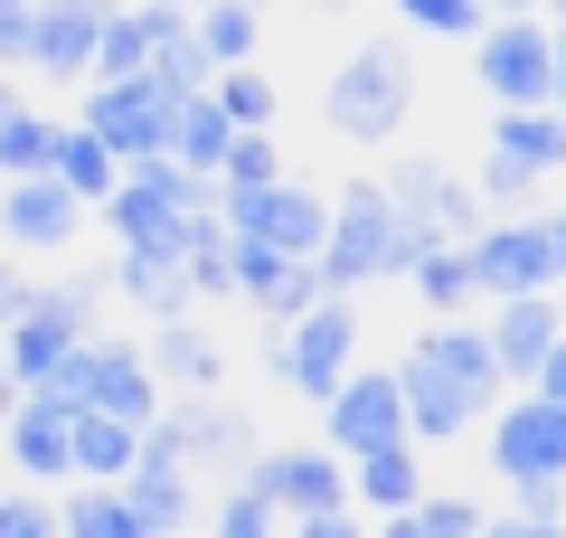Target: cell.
I'll return each mask as SVG.
<instances>
[{
  "label": "cell",
  "mask_w": 566,
  "mask_h": 538,
  "mask_svg": "<svg viewBox=\"0 0 566 538\" xmlns=\"http://www.w3.org/2000/svg\"><path fill=\"white\" fill-rule=\"evenodd\" d=\"M218 227L283 265H322V237H331V199L303 189V179H274V189H245V199H218Z\"/></svg>",
  "instance_id": "obj_7"
},
{
  "label": "cell",
  "mask_w": 566,
  "mask_h": 538,
  "mask_svg": "<svg viewBox=\"0 0 566 538\" xmlns=\"http://www.w3.org/2000/svg\"><path fill=\"white\" fill-rule=\"evenodd\" d=\"M416 500H424V463H416V444L349 463V510H378V519H397V510H416Z\"/></svg>",
  "instance_id": "obj_26"
},
{
  "label": "cell",
  "mask_w": 566,
  "mask_h": 538,
  "mask_svg": "<svg viewBox=\"0 0 566 538\" xmlns=\"http://www.w3.org/2000/svg\"><path fill=\"white\" fill-rule=\"evenodd\" d=\"M463 256H472L482 302H538V293H557V283H566L557 246H547V218H491Z\"/></svg>",
  "instance_id": "obj_9"
},
{
  "label": "cell",
  "mask_w": 566,
  "mask_h": 538,
  "mask_svg": "<svg viewBox=\"0 0 566 538\" xmlns=\"http://www.w3.org/2000/svg\"><path fill=\"white\" fill-rule=\"evenodd\" d=\"M491 152L520 161L528 179L566 170V114H547V104H528V114H501V123H491Z\"/></svg>",
  "instance_id": "obj_30"
},
{
  "label": "cell",
  "mask_w": 566,
  "mask_h": 538,
  "mask_svg": "<svg viewBox=\"0 0 566 538\" xmlns=\"http://www.w3.org/2000/svg\"><path fill=\"white\" fill-rule=\"evenodd\" d=\"M472 199H482V218H538V179H528L520 161L482 152L472 161Z\"/></svg>",
  "instance_id": "obj_35"
},
{
  "label": "cell",
  "mask_w": 566,
  "mask_h": 538,
  "mask_svg": "<svg viewBox=\"0 0 566 538\" xmlns=\"http://www.w3.org/2000/svg\"><path fill=\"white\" fill-rule=\"evenodd\" d=\"M274 179H283V152H274V133H237V142H227V161H218V199L274 189Z\"/></svg>",
  "instance_id": "obj_36"
},
{
  "label": "cell",
  "mask_w": 566,
  "mask_h": 538,
  "mask_svg": "<svg viewBox=\"0 0 566 538\" xmlns=\"http://www.w3.org/2000/svg\"><path fill=\"white\" fill-rule=\"evenodd\" d=\"M538 10H547V0H538Z\"/></svg>",
  "instance_id": "obj_58"
},
{
  "label": "cell",
  "mask_w": 566,
  "mask_h": 538,
  "mask_svg": "<svg viewBox=\"0 0 566 538\" xmlns=\"http://www.w3.org/2000/svg\"><path fill=\"white\" fill-rule=\"evenodd\" d=\"M208 208H218V189L189 179L180 161H133L95 218L114 227V246H170V237H180V218H208Z\"/></svg>",
  "instance_id": "obj_4"
},
{
  "label": "cell",
  "mask_w": 566,
  "mask_h": 538,
  "mask_svg": "<svg viewBox=\"0 0 566 538\" xmlns=\"http://www.w3.org/2000/svg\"><path fill=\"white\" fill-rule=\"evenodd\" d=\"M312 10H340V0H312Z\"/></svg>",
  "instance_id": "obj_54"
},
{
  "label": "cell",
  "mask_w": 566,
  "mask_h": 538,
  "mask_svg": "<svg viewBox=\"0 0 566 538\" xmlns=\"http://www.w3.org/2000/svg\"><path fill=\"white\" fill-rule=\"evenodd\" d=\"M397 275V208H387L378 179H349L331 199V237H322V283L331 293H359V283H387Z\"/></svg>",
  "instance_id": "obj_5"
},
{
  "label": "cell",
  "mask_w": 566,
  "mask_h": 538,
  "mask_svg": "<svg viewBox=\"0 0 566 538\" xmlns=\"http://www.w3.org/2000/svg\"><path fill=\"white\" fill-rule=\"evenodd\" d=\"M406 444V397H397V369H349L322 406V454L368 463V454H397Z\"/></svg>",
  "instance_id": "obj_10"
},
{
  "label": "cell",
  "mask_w": 566,
  "mask_h": 538,
  "mask_svg": "<svg viewBox=\"0 0 566 538\" xmlns=\"http://www.w3.org/2000/svg\"><path fill=\"white\" fill-rule=\"evenodd\" d=\"M482 340H491V359H501V379H538V359L566 340V302H557V293H538V302H491Z\"/></svg>",
  "instance_id": "obj_20"
},
{
  "label": "cell",
  "mask_w": 566,
  "mask_h": 538,
  "mask_svg": "<svg viewBox=\"0 0 566 538\" xmlns=\"http://www.w3.org/2000/svg\"><path fill=\"white\" fill-rule=\"evenodd\" d=\"M0 538H57V500H39V492H0Z\"/></svg>",
  "instance_id": "obj_41"
},
{
  "label": "cell",
  "mask_w": 566,
  "mask_h": 538,
  "mask_svg": "<svg viewBox=\"0 0 566 538\" xmlns=\"http://www.w3.org/2000/svg\"><path fill=\"white\" fill-rule=\"evenodd\" d=\"M189 39H199V58L218 66H255V39H264V10L255 0H208V10H189Z\"/></svg>",
  "instance_id": "obj_28"
},
{
  "label": "cell",
  "mask_w": 566,
  "mask_h": 538,
  "mask_svg": "<svg viewBox=\"0 0 566 538\" xmlns=\"http://www.w3.org/2000/svg\"><path fill=\"white\" fill-rule=\"evenodd\" d=\"M283 538H368V519L359 510H331V519H293Z\"/></svg>",
  "instance_id": "obj_45"
},
{
  "label": "cell",
  "mask_w": 566,
  "mask_h": 538,
  "mask_svg": "<svg viewBox=\"0 0 566 538\" xmlns=\"http://www.w3.org/2000/svg\"><path fill=\"white\" fill-rule=\"evenodd\" d=\"M170 435H180L189 482H199V473H227V482H237L245 463L264 454V444H255V416L227 406V397H180V406H170Z\"/></svg>",
  "instance_id": "obj_15"
},
{
  "label": "cell",
  "mask_w": 566,
  "mask_h": 538,
  "mask_svg": "<svg viewBox=\"0 0 566 538\" xmlns=\"http://www.w3.org/2000/svg\"><path fill=\"white\" fill-rule=\"evenodd\" d=\"M416 359L434 369L444 387H463V406L472 416H501V359H491V340H482V321H434V331L416 340Z\"/></svg>",
  "instance_id": "obj_19"
},
{
  "label": "cell",
  "mask_w": 566,
  "mask_h": 538,
  "mask_svg": "<svg viewBox=\"0 0 566 538\" xmlns=\"http://www.w3.org/2000/svg\"><path fill=\"white\" fill-rule=\"evenodd\" d=\"M142 435L114 416H76V435H66V473L85 482V492H123V473H133Z\"/></svg>",
  "instance_id": "obj_25"
},
{
  "label": "cell",
  "mask_w": 566,
  "mask_h": 538,
  "mask_svg": "<svg viewBox=\"0 0 566 538\" xmlns=\"http://www.w3.org/2000/svg\"><path fill=\"white\" fill-rule=\"evenodd\" d=\"M557 218H566V208H557Z\"/></svg>",
  "instance_id": "obj_59"
},
{
  "label": "cell",
  "mask_w": 566,
  "mask_h": 538,
  "mask_svg": "<svg viewBox=\"0 0 566 538\" xmlns=\"http://www.w3.org/2000/svg\"><path fill=\"white\" fill-rule=\"evenodd\" d=\"M48 161H57V123L29 104V114L0 133V179H48Z\"/></svg>",
  "instance_id": "obj_37"
},
{
  "label": "cell",
  "mask_w": 566,
  "mask_h": 538,
  "mask_svg": "<svg viewBox=\"0 0 566 538\" xmlns=\"http://www.w3.org/2000/svg\"><path fill=\"white\" fill-rule=\"evenodd\" d=\"M557 302H566V283H557Z\"/></svg>",
  "instance_id": "obj_57"
},
{
  "label": "cell",
  "mask_w": 566,
  "mask_h": 538,
  "mask_svg": "<svg viewBox=\"0 0 566 538\" xmlns=\"http://www.w3.org/2000/svg\"><path fill=\"white\" fill-rule=\"evenodd\" d=\"M368 538H434V529H424V510H397V519H378Z\"/></svg>",
  "instance_id": "obj_47"
},
{
  "label": "cell",
  "mask_w": 566,
  "mask_h": 538,
  "mask_svg": "<svg viewBox=\"0 0 566 538\" xmlns=\"http://www.w3.org/2000/svg\"><path fill=\"white\" fill-rule=\"evenodd\" d=\"M547 66H557V29L547 20H491L482 39H472V76H482V95L501 104V114L547 104Z\"/></svg>",
  "instance_id": "obj_12"
},
{
  "label": "cell",
  "mask_w": 566,
  "mask_h": 538,
  "mask_svg": "<svg viewBox=\"0 0 566 538\" xmlns=\"http://www.w3.org/2000/svg\"><path fill=\"white\" fill-rule=\"evenodd\" d=\"M227 142H237V123H227L208 95H189L180 114H170V152H161V161H180L189 179H208V189H218V161H227Z\"/></svg>",
  "instance_id": "obj_29"
},
{
  "label": "cell",
  "mask_w": 566,
  "mask_h": 538,
  "mask_svg": "<svg viewBox=\"0 0 566 538\" xmlns=\"http://www.w3.org/2000/svg\"><path fill=\"white\" fill-rule=\"evenodd\" d=\"M378 189H387V208H397V218L434 227L444 246H472V237L491 227V218H482V199H472V179L453 170V161H434V152H406L397 170L378 179Z\"/></svg>",
  "instance_id": "obj_13"
},
{
  "label": "cell",
  "mask_w": 566,
  "mask_h": 538,
  "mask_svg": "<svg viewBox=\"0 0 566 538\" xmlns=\"http://www.w3.org/2000/svg\"><path fill=\"white\" fill-rule=\"evenodd\" d=\"M510 519H566V482H520Z\"/></svg>",
  "instance_id": "obj_44"
},
{
  "label": "cell",
  "mask_w": 566,
  "mask_h": 538,
  "mask_svg": "<svg viewBox=\"0 0 566 538\" xmlns=\"http://www.w3.org/2000/svg\"><path fill=\"white\" fill-rule=\"evenodd\" d=\"M264 350H274V379L303 406H331V387L359 369V312L349 302H312L293 331H264Z\"/></svg>",
  "instance_id": "obj_6"
},
{
  "label": "cell",
  "mask_w": 566,
  "mask_h": 538,
  "mask_svg": "<svg viewBox=\"0 0 566 538\" xmlns=\"http://www.w3.org/2000/svg\"><path fill=\"white\" fill-rule=\"evenodd\" d=\"M29 10H39V0H0V76L29 66Z\"/></svg>",
  "instance_id": "obj_43"
},
{
  "label": "cell",
  "mask_w": 566,
  "mask_h": 538,
  "mask_svg": "<svg viewBox=\"0 0 566 538\" xmlns=\"http://www.w3.org/2000/svg\"><path fill=\"white\" fill-rule=\"evenodd\" d=\"M528 397H547V406H566V340H557V350L538 359V379H528Z\"/></svg>",
  "instance_id": "obj_46"
},
{
  "label": "cell",
  "mask_w": 566,
  "mask_h": 538,
  "mask_svg": "<svg viewBox=\"0 0 566 538\" xmlns=\"http://www.w3.org/2000/svg\"><path fill=\"white\" fill-rule=\"evenodd\" d=\"M227 256H237V237L218 227V208H208V218H180V237H170V265H180L189 302H227Z\"/></svg>",
  "instance_id": "obj_27"
},
{
  "label": "cell",
  "mask_w": 566,
  "mask_h": 538,
  "mask_svg": "<svg viewBox=\"0 0 566 538\" xmlns=\"http://www.w3.org/2000/svg\"><path fill=\"white\" fill-rule=\"evenodd\" d=\"M57 538H151V529L123 510V492H85L76 482V492L57 500Z\"/></svg>",
  "instance_id": "obj_33"
},
{
  "label": "cell",
  "mask_w": 566,
  "mask_h": 538,
  "mask_svg": "<svg viewBox=\"0 0 566 538\" xmlns=\"http://www.w3.org/2000/svg\"><path fill=\"white\" fill-rule=\"evenodd\" d=\"M114 293L133 302V312H151V331H161V321H189V283H180V265H170V246H123Z\"/></svg>",
  "instance_id": "obj_24"
},
{
  "label": "cell",
  "mask_w": 566,
  "mask_h": 538,
  "mask_svg": "<svg viewBox=\"0 0 566 538\" xmlns=\"http://www.w3.org/2000/svg\"><path fill=\"white\" fill-rule=\"evenodd\" d=\"M10 406H20V387H10V369H0V416H10Z\"/></svg>",
  "instance_id": "obj_52"
},
{
  "label": "cell",
  "mask_w": 566,
  "mask_h": 538,
  "mask_svg": "<svg viewBox=\"0 0 566 538\" xmlns=\"http://www.w3.org/2000/svg\"><path fill=\"white\" fill-rule=\"evenodd\" d=\"M66 435H76V406H66V397H20L10 416H0V454L20 463V482L39 500L57 492V482H76V473H66Z\"/></svg>",
  "instance_id": "obj_16"
},
{
  "label": "cell",
  "mask_w": 566,
  "mask_h": 538,
  "mask_svg": "<svg viewBox=\"0 0 566 538\" xmlns=\"http://www.w3.org/2000/svg\"><path fill=\"white\" fill-rule=\"evenodd\" d=\"M180 10H208V0H180Z\"/></svg>",
  "instance_id": "obj_56"
},
{
  "label": "cell",
  "mask_w": 566,
  "mask_h": 538,
  "mask_svg": "<svg viewBox=\"0 0 566 538\" xmlns=\"http://www.w3.org/2000/svg\"><path fill=\"white\" fill-rule=\"evenodd\" d=\"M482 538H520V519H510V510H491V519H482Z\"/></svg>",
  "instance_id": "obj_50"
},
{
  "label": "cell",
  "mask_w": 566,
  "mask_h": 538,
  "mask_svg": "<svg viewBox=\"0 0 566 538\" xmlns=\"http://www.w3.org/2000/svg\"><path fill=\"white\" fill-rule=\"evenodd\" d=\"M199 538H283V519L264 510L255 492H237V482H227V492L199 510Z\"/></svg>",
  "instance_id": "obj_38"
},
{
  "label": "cell",
  "mask_w": 566,
  "mask_h": 538,
  "mask_svg": "<svg viewBox=\"0 0 566 538\" xmlns=\"http://www.w3.org/2000/svg\"><path fill=\"white\" fill-rule=\"evenodd\" d=\"M104 10H133V0H104Z\"/></svg>",
  "instance_id": "obj_55"
},
{
  "label": "cell",
  "mask_w": 566,
  "mask_h": 538,
  "mask_svg": "<svg viewBox=\"0 0 566 538\" xmlns=\"http://www.w3.org/2000/svg\"><path fill=\"white\" fill-rule=\"evenodd\" d=\"M76 227L85 208L57 179H0V256H57V246H76Z\"/></svg>",
  "instance_id": "obj_17"
},
{
  "label": "cell",
  "mask_w": 566,
  "mask_h": 538,
  "mask_svg": "<svg viewBox=\"0 0 566 538\" xmlns=\"http://www.w3.org/2000/svg\"><path fill=\"white\" fill-rule=\"evenodd\" d=\"M142 359H151V379H161V397H170V387H180V397H218V369H227V350H218V340L199 331V321H161Z\"/></svg>",
  "instance_id": "obj_21"
},
{
  "label": "cell",
  "mask_w": 566,
  "mask_h": 538,
  "mask_svg": "<svg viewBox=\"0 0 566 538\" xmlns=\"http://www.w3.org/2000/svg\"><path fill=\"white\" fill-rule=\"evenodd\" d=\"M39 397H66L76 416H114V425H133V435L170 406V397H161V379H151V359H142L133 340H104V331L85 340L76 359H66V379H57V387H39Z\"/></svg>",
  "instance_id": "obj_3"
},
{
  "label": "cell",
  "mask_w": 566,
  "mask_h": 538,
  "mask_svg": "<svg viewBox=\"0 0 566 538\" xmlns=\"http://www.w3.org/2000/svg\"><path fill=\"white\" fill-rule=\"evenodd\" d=\"M547 114H566V39H557V66H547Z\"/></svg>",
  "instance_id": "obj_48"
},
{
  "label": "cell",
  "mask_w": 566,
  "mask_h": 538,
  "mask_svg": "<svg viewBox=\"0 0 566 538\" xmlns=\"http://www.w3.org/2000/svg\"><path fill=\"white\" fill-rule=\"evenodd\" d=\"M406 114H416V58H406L397 39H359L331 66L322 123L340 142H387V133H406Z\"/></svg>",
  "instance_id": "obj_2"
},
{
  "label": "cell",
  "mask_w": 566,
  "mask_h": 538,
  "mask_svg": "<svg viewBox=\"0 0 566 538\" xmlns=\"http://www.w3.org/2000/svg\"><path fill=\"white\" fill-rule=\"evenodd\" d=\"M387 10H397L406 29H416V39H482V0H387Z\"/></svg>",
  "instance_id": "obj_39"
},
{
  "label": "cell",
  "mask_w": 566,
  "mask_h": 538,
  "mask_svg": "<svg viewBox=\"0 0 566 538\" xmlns=\"http://www.w3.org/2000/svg\"><path fill=\"white\" fill-rule=\"evenodd\" d=\"M208 104H218L237 133H274V76H264V66H227V76H208Z\"/></svg>",
  "instance_id": "obj_34"
},
{
  "label": "cell",
  "mask_w": 566,
  "mask_h": 538,
  "mask_svg": "<svg viewBox=\"0 0 566 538\" xmlns=\"http://www.w3.org/2000/svg\"><path fill=\"white\" fill-rule=\"evenodd\" d=\"M416 510H424V529H434V538H482V519H491L472 492H424Z\"/></svg>",
  "instance_id": "obj_40"
},
{
  "label": "cell",
  "mask_w": 566,
  "mask_h": 538,
  "mask_svg": "<svg viewBox=\"0 0 566 538\" xmlns=\"http://www.w3.org/2000/svg\"><path fill=\"white\" fill-rule=\"evenodd\" d=\"M95 302H104L95 275H66V283H39L29 321H10V331H0V369H10V387H20V397H39V387L66 379V359L95 340Z\"/></svg>",
  "instance_id": "obj_1"
},
{
  "label": "cell",
  "mask_w": 566,
  "mask_h": 538,
  "mask_svg": "<svg viewBox=\"0 0 566 538\" xmlns=\"http://www.w3.org/2000/svg\"><path fill=\"white\" fill-rule=\"evenodd\" d=\"M547 29H557V39H566V0H547Z\"/></svg>",
  "instance_id": "obj_53"
},
{
  "label": "cell",
  "mask_w": 566,
  "mask_h": 538,
  "mask_svg": "<svg viewBox=\"0 0 566 538\" xmlns=\"http://www.w3.org/2000/svg\"><path fill=\"white\" fill-rule=\"evenodd\" d=\"M520 538H566V519H520Z\"/></svg>",
  "instance_id": "obj_51"
},
{
  "label": "cell",
  "mask_w": 566,
  "mask_h": 538,
  "mask_svg": "<svg viewBox=\"0 0 566 538\" xmlns=\"http://www.w3.org/2000/svg\"><path fill=\"white\" fill-rule=\"evenodd\" d=\"M397 397H406V444H453L472 425V406H463V387H444L434 369H424L416 350L397 359Z\"/></svg>",
  "instance_id": "obj_22"
},
{
  "label": "cell",
  "mask_w": 566,
  "mask_h": 538,
  "mask_svg": "<svg viewBox=\"0 0 566 538\" xmlns=\"http://www.w3.org/2000/svg\"><path fill=\"white\" fill-rule=\"evenodd\" d=\"M29 114V95H20V85H10V76H0V133H10V123H20Z\"/></svg>",
  "instance_id": "obj_49"
},
{
  "label": "cell",
  "mask_w": 566,
  "mask_h": 538,
  "mask_svg": "<svg viewBox=\"0 0 566 538\" xmlns=\"http://www.w3.org/2000/svg\"><path fill=\"white\" fill-rule=\"evenodd\" d=\"M95 39H104V0H39L29 10V66L48 85H85Z\"/></svg>",
  "instance_id": "obj_18"
},
{
  "label": "cell",
  "mask_w": 566,
  "mask_h": 538,
  "mask_svg": "<svg viewBox=\"0 0 566 538\" xmlns=\"http://www.w3.org/2000/svg\"><path fill=\"white\" fill-rule=\"evenodd\" d=\"M123 510H133L151 538H199V482L133 463V473H123Z\"/></svg>",
  "instance_id": "obj_23"
},
{
  "label": "cell",
  "mask_w": 566,
  "mask_h": 538,
  "mask_svg": "<svg viewBox=\"0 0 566 538\" xmlns=\"http://www.w3.org/2000/svg\"><path fill=\"white\" fill-rule=\"evenodd\" d=\"M491 463H501V482L520 492V482H566V406L547 397H501V416H491Z\"/></svg>",
  "instance_id": "obj_14"
},
{
  "label": "cell",
  "mask_w": 566,
  "mask_h": 538,
  "mask_svg": "<svg viewBox=\"0 0 566 538\" xmlns=\"http://www.w3.org/2000/svg\"><path fill=\"white\" fill-rule=\"evenodd\" d=\"M406 283L424 293V312H434V321H463V302H482V283H472V256H463V246H434V256H424Z\"/></svg>",
  "instance_id": "obj_32"
},
{
  "label": "cell",
  "mask_w": 566,
  "mask_h": 538,
  "mask_svg": "<svg viewBox=\"0 0 566 538\" xmlns=\"http://www.w3.org/2000/svg\"><path fill=\"white\" fill-rule=\"evenodd\" d=\"M237 492H255L264 510L293 529V519H331V510H349V463L322 454V444H264V454L237 473Z\"/></svg>",
  "instance_id": "obj_8"
},
{
  "label": "cell",
  "mask_w": 566,
  "mask_h": 538,
  "mask_svg": "<svg viewBox=\"0 0 566 538\" xmlns=\"http://www.w3.org/2000/svg\"><path fill=\"white\" fill-rule=\"evenodd\" d=\"M48 179H57V189H66V199H76V208H104V199H114V152H104V142L95 133H76V123H57V161H48Z\"/></svg>",
  "instance_id": "obj_31"
},
{
  "label": "cell",
  "mask_w": 566,
  "mask_h": 538,
  "mask_svg": "<svg viewBox=\"0 0 566 538\" xmlns=\"http://www.w3.org/2000/svg\"><path fill=\"white\" fill-rule=\"evenodd\" d=\"M170 114H180V104H170L151 76H123V85H85L76 133H95L104 152H114V170H133V161H161L170 152Z\"/></svg>",
  "instance_id": "obj_11"
},
{
  "label": "cell",
  "mask_w": 566,
  "mask_h": 538,
  "mask_svg": "<svg viewBox=\"0 0 566 538\" xmlns=\"http://www.w3.org/2000/svg\"><path fill=\"white\" fill-rule=\"evenodd\" d=\"M29 302H39V275H29L20 256H0V331H10V321H29Z\"/></svg>",
  "instance_id": "obj_42"
}]
</instances>
